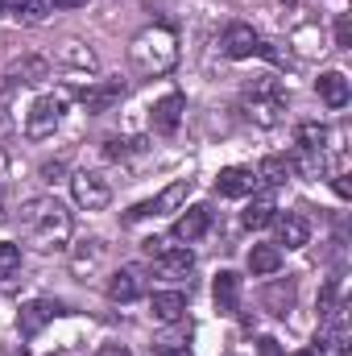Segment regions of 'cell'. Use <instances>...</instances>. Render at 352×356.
<instances>
[{"mask_svg": "<svg viewBox=\"0 0 352 356\" xmlns=\"http://www.w3.org/2000/svg\"><path fill=\"white\" fill-rule=\"evenodd\" d=\"M21 228L38 249H67L71 241V211L54 199V195H38L29 203H21Z\"/></svg>", "mask_w": 352, "mask_h": 356, "instance_id": "cell-1", "label": "cell"}, {"mask_svg": "<svg viewBox=\"0 0 352 356\" xmlns=\"http://www.w3.org/2000/svg\"><path fill=\"white\" fill-rule=\"evenodd\" d=\"M129 63L137 75L145 79H158V75H170L178 63V38L170 25H145L133 42H129Z\"/></svg>", "mask_w": 352, "mask_h": 356, "instance_id": "cell-2", "label": "cell"}, {"mask_svg": "<svg viewBox=\"0 0 352 356\" xmlns=\"http://www.w3.org/2000/svg\"><path fill=\"white\" fill-rule=\"evenodd\" d=\"M241 112L257 129L282 124V116H286V91H282V83L278 79H253V83H245V91H241Z\"/></svg>", "mask_w": 352, "mask_h": 356, "instance_id": "cell-3", "label": "cell"}, {"mask_svg": "<svg viewBox=\"0 0 352 356\" xmlns=\"http://www.w3.org/2000/svg\"><path fill=\"white\" fill-rule=\"evenodd\" d=\"M67 91H54V95H42L29 112H25V137H33V141H46V137H54V129L63 124V112H67Z\"/></svg>", "mask_w": 352, "mask_h": 356, "instance_id": "cell-4", "label": "cell"}, {"mask_svg": "<svg viewBox=\"0 0 352 356\" xmlns=\"http://www.w3.org/2000/svg\"><path fill=\"white\" fill-rule=\"evenodd\" d=\"M145 257H154V266H158L162 277H186V273L195 269V253H191L186 245L162 241V236H150V241H145Z\"/></svg>", "mask_w": 352, "mask_h": 356, "instance_id": "cell-5", "label": "cell"}, {"mask_svg": "<svg viewBox=\"0 0 352 356\" xmlns=\"http://www.w3.org/2000/svg\"><path fill=\"white\" fill-rule=\"evenodd\" d=\"M71 195H75V203H79L83 211H104V207L112 203L108 178L95 175V170H79V175L71 178Z\"/></svg>", "mask_w": 352, "mask_h": 356, "instance_id": "cell-6", "label": "cell"}, {"mask_svg": "<svg viewBox=\"0 0 352 356\" xmlns=\"http://www.w3.org/2000/svg\"><path fill=\"white\" fill-rule=\"evenodd\" d=\"M220 54L224 58H253V54H262V38H257V29L253 25H241V21H232L224 33H220Z\"/></svg>", "mask_w": 352, "mask_h": 356, "instance_id": "cell-7", "label": "cell"}, {"mask_svg": "<svg viewBox=\"0 0 352 356\" xmlns=\"http://www.w3.org/2000/svg\"><path fill=\"white\" fill-rule=\"evenodd\" d=\"M191 186H195L191 178H178V182H170V186H166L162 195H154V199L137 203V207H133V211H129L125 220H150V216H166V211H175L178 203H182V199L191 195Z\"/></svg>", "mask_w": 352, "mask_h": 356, "instance_id": "cell-8", "label": "cell"}, {"mask_svg": "<svg viewBox=\"0 0 352 356\" xmlns=\"http://www.w3.org/2000/svg\"><path fill=\"white\" fill-rule=\"evenodd\" d=\"M63 311H67V307H63L58 298H33V302H25V307H21V315H17V332L29 340V336H38L50 319H58Z\"/></svg>", "mask_w": 352, "mask_h": 356, "instance_id": "cell-9", "label": "cell"}, {"mask_svg": "<svg viewBox=\"0 0 352 356\" xmlns=\"http://www.w3.org/2000/svg\"><path fill=\"white\" fill-rule=\"evenodd\" d=\"M319 356H349V311H340V315H332V319H323V327H319V336H315V344H311Z\"/></svg>", "mask_w": 352, "mask_h": 356, "instance_id": "cell-10", "label": "cell"}, {"mask_svg": "<svg viewBox=\"0 0 352 356\" xmlns=\"http://www.w3.org/2000/svg\"><path fill=\"white\" fill-rule=\"evenodd\" d=\"M125 91H129V83L125 79H95V83H88V88L79 91V104L88 108V112H108L112 104H120L125 99Z\"/></svg>", "mask_w": 352, "mask_h": 356, "instance_id": "cell-11", "label": "cell"}, {"mask_svg": "<svg viewBox=\"0 0 352 356\" xmlns=\"http://www.w3.org/2000/svg\"><path fill=\"white\" fill-rule=\"evenodd\" d=\"M182 112H186V99H182V91H166L154 108H150V124H154V133H162V137H170L178 124H182Z\"/></svg>", "mask_w": 352, "mask_h": 356, "instance_id": "cell-12", "label": "cell"}, {"mask_svg": "<svg viewBox=\"0 0 352 356\" xmlns=\"http://www.w3.org/2000/svg\"><path fill=\"white\" fill-rule=\"evenodd\" d=\"M207 228H211V207L195 203V207H186V211L175 220L170 236H175V241H182V245H195V241H203V236H207Z\"/></svg>", "mask_w": 352, "mask_h": 356, "instance_id": "cell-13", "label": "cell"}, {"mask_svg": "<svg viewBox=\"0 0 352 356\" xmlns=\"http://www.w3.org/2000/svg\"><path fill=\"white\" fill-rule=\"evenodd\" d=\"M216 191H220L224 199H245V195L257 191V175H253L249 166H224V170L216 175Z\"/></svg>", "mask_w": 352, "mask_h": 356, "instance_id": "cell-14", "label": "cell"}, {"mask_svg": "<svg viewBox=\"0 0 352 356\" xmlns=\"http://www.w3.org/2000/svg\"><path fill=\"white\" fill-rule=\"evenodd\" d=\"M273 216H278V195H273V186H265V191H253V199H249L241 224L257 232V228H265V224H273Z\"/></svg>", "mask_w": 352, "mask_h": 356, "instance_id": "cell-15", "label": "cell"}, {"mask_svg": "<svg viewBox=\"0 0 352 356\" xmlns=\"http://www.w3.org/2000/svg\"><path fill=\"white\" fill-rule=\"evenodd\" d=\"M273 224H278V245H286V249H303L311 241V220L298 216V211L273 216Z\"/></svg>", "mask_w": 352, "mask_h": 356, "instance_id": "cell-16", "label": "cell"}, {"mask_svg": "<svg viewBox=\"0 0 352 356\" xmlns=\"http://www.w3.org/2000/svg\"><path fill=\"white\" fill-rule=\"evenodd\" d=\"M211 298H216L220 315H237V311H241V273L220 269V273H216V286H211Z\"/></svg>", "mask_w": 352, "mask_h": 356, "instance_id": "cell-17", "label": "cell"}, {"mask_svg": "<svg viewBox=\"0 0 352 356\" xmlns=\"http://www.w3.org/2000/svg\"><path fill=\"white\" fill-rule=\"evenodd\" d=\"M141 290H145V282H141V273L133 266L116 269V273L108 277V298H112V302H133V298H141Z\"/></svg>", "mask_w": 352, "mask_h": 356, "instance_id": "cell-18", "label": "cell"}, {"mask_svg": "<svg viewBox=\"0 0 352 356\" xmlns=\"http://www.w3.org/2000/svg\"><path fill=\"white\" fill-rule=\"evenodd\" d=\"M150 311H154L158 323H178L182 311H186V294H178V290H154L150 294Z\"/></svg>", "mask_w": 352, "mask_h": 356, "instance_id": "cell-19", "label": "cell"}, {"mask_svg": "<svg viewBox=\"0 0 352 356\" xmlns=\"http://www.w3.org/2000/svg\"><path fill=\"white\" fill-rule=\"evenodd\" d=\"M315 91H319V99H323L328 108H344V104H349V95H352L349 79H344L340 71H328V75H319Z\"/></svg>", "mask_w": 352, "mask_h": 356, "instance_id": "cell-20", "label": "cell"}, {"mask_svg": "<svg viewBox=\"0 0 352 356\" xmlns=\"http://www.w3.org/2000/svg\"><path fill=\"white\" fill-rule=\"evenodd\" d=\"M262 302L269 315H290V307H294V282H269Z\"/></svg>", "mask_w": 352, "mask_h": 356, "instance_id": "cell-21", "label": "cell"}, {"mask_svg": "<svg viewBox=\"0 0 352 356\" xmlns=\"http://www.w3.org/2000/svg\"><path fill=\"white\" fill-rule=\"evenodd\" d=\"M249 269H253V277L278 273V269H282V249H278V245H253V249H249Z\"/></svg>", "mask_w": 352, "mask_h": 356, "instance_id": "cell-22", "label": "cell"}, {"mask_svg": "<svg viewBox=\"0 0 352 356\" xmlns=\"http://www.w3.org/2000/svg\"><path fill=\"white\" fill-rule=\"evenodd\" d=\"M8 8H13V17H17L21 25H42V21L54 13V0H13Z\"/></svg>", "mask_w": 352, "mask_h": 356, "instance_id": "cell-23", "label": "cell"}, {"mask_svg": "<svg viewBox=\"0 0 352 356\" xmlns=\"http://www.w3.org/2000/svg\"><path fill=\"white\" fill-rule=\"evenodd\" d=\"M253 175H257V182H265V186H282L286 178L294 175V162H290V158H278V154H269V158H265Z\"/></svg>", "mask_w": 352, "mask_h": 356, "instance_id": "cell-24", "label": "cell"}, {"mask_svg": "<svg viewBox=\"0 0 352 356\" xmlns=\"http://www.w3.org/2000/svg\"><path fill=\"white\" fill-rule=\"evenodd\" d=\"M21 75V83H42L46 75H50V63L46 58H25V63H17L13 71H8V79H17Z\"/></svg>", "mask_w": 352, "mask_h": 356, "instance_id": "cell-25", "label": "cell"}, {"mask_svg": "<svg viewBox=\"0 0 352 356\" xmlns=\"http://www.w3.org/2000/svg\"><path fill=\"white\" fill-rule=\"evenodd\" d=\"M17 269H21V245L4 241V245H0V277H13Z\"/></svg>", "mask_w": 352, "mask_h": 356, "instance_id": "cell-26", "label": "cell"}, {"mask_svg": "<svg viewBox=\"0 0 352 356\" xmlns=\"http://www.w3.org/2000/svg\"><path fill=\"white\" fill-rule=\"evenodd\" d=\"M336 46H340V50H349V46H352V25H349V17H340V21H336Z\"/></svg>", "mask_w": 352, "mask_h": 356, "instance_id": "cell-27", "label": "cell"}, {"mask_svg": "<svg viewBox=\"0 0 352 356\" xmlns=\"http://www.w3.org/2000/svg\"><path fill=\"white\" fill-rule=\"evenodd\" d=\"M158 356H191V348L178 340H166V344H158Z\"/></svg>", "mask_w": 352, "mask_h": 356, "instance_id": "cell-28", "label": "cell"}, {"mask_svg": "<svg viewBox=\"0 0 352 356\" xmlns=\"http://www.w3.org/2000/svg\"><path fill=\"white\" fill-rule=\"evenodd\" d=\"M332 186H336V195H340V199H352V182H349L344 170H340V175H332Z\"/></svg>", "mask_w": 352, "mask_h": 356, "instance_id": "cell-29", "label": "cell"}, {"mask_svg": "<svg viewBox=\"0 0 352 356\" xmlns=\"http://www.w3.org/2000/svg\"><path fill=\"white\" fill-rule=\"evenodd\" d=\"M91 356H133V353H129L125 344H99V348H95Z\"/></svg>", "mask_w": 352, "mask_h": 356, "instance_id": "cell-30", "label": "cell"}, {"mask_svg": "<svg viewBox=\"0 0 352 356\" xmlns=\"http://www.w3.org/2000/svg\"><path fill=\"white\" fill-rule=\"evenodd\" d=\"M257 356H282V348H278V340H269V336H262V340H257Z\"/></svg>", "mask_w": 352, "mask_h": 356, "instance_id": "cell-31", "label": "cell"}, {"mask_svg": "<svg viewBox=\"0 0 352 356\" xmlns=\"http://www.w3.org/2000/svg\"><path fill=\"white\" fill-rule=\"evenodd\" d=\"M83 4H91V0H54V8H83Z\"/></svg>", "mask_w": 352, "mask_h": 356, "instance_id": "cell-32", "label": "cell"}, {"mask_svg": "<svg viewBox=\"0 0 352 356\" xmlns=\"http://www.w3.org/2000/svg\"><path fill=\"white\" fill-rule=\"evenodd\" d=\"M4 356H29V353H25V348H8Z\"/></svg>", "mask_w": 352, "mask_h": 356, "instance_id": "cell-33", "label": "cell"}, {"mask_svg": "<svg viewBox=\"0 0 352 356\" xmlns=\"http://www.w3.org/2000/svg\"><path fill=\"white\" fill-rule=\"evenodd\" d=\"M294 356H319V353L315 348H303V353H294Z\"/></svg>", "mask_w": 352, "mask_h": 356, "instance_id": "cell-34", "label": "cell"}, {"mask_svg": "<svg viewBox=\"0 0 352 356\" xmlns=\"http://www.w3.org/2000/svg\"><path fill=\"white\" fill-rule=\"evenodd\" d=\"M4 8H8V4H4V0H0V13H4Z\"/></svg>", "mask_w": 352, "mask_h": 356, "instance_id": "cell-35", "label": "cell"}]
</instances>
